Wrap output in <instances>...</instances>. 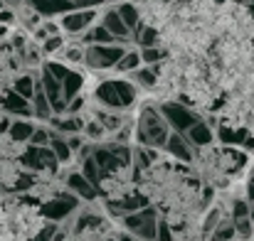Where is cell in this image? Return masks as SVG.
<instances>
[{"label": "cell", "mask_w": 254, "mask_h": 241, "mask_svg": "<svg viewBox=\"0 0 254 241\" xmlns=\"http://www.w3.org/2000/svg\"><path fill=\"white\" fill-rule=\"evenodd\" d=\"M170 136V128L166 123V118L161 116L158 106H151L146 103L138 113V121H136V141L141 148H163L166 141Z\"/></svg>", "instance_id": "6da1fadb"}, {"label": "cell", "mask_w": 254, "mask_h": 241, "mask_svg": "<svg viewBox=\"0 0 254 241\" xmlns=\"http://www.w3.org/2000/svg\"><path fill=\"white\" fill-rule=\"evenodd\" d=\"M158 111H161V116L166 118L168 128H173L170 133H180V136H185L195 123L202 121V116H200L195 108H188V106H183V103H178V101H173V98H166V101L158 106Z\"/></svg>", "instance_id": "7a4b0ae2"}, {"label": "cell", "mask_w": 254, "mask_h": 241, "mask_svg": "<svg viewBox=\"0 0 254 241\" xmlns=\"http://www.w3.org/2000/svg\"><path fill=\"white\" fill-rule=\"evenodd\" d=\"M126 232L138 241H156V229H158V212L153 207H143L133 214H126L124 219Z\"/></svg>", "instance_id": "3957f363"}, {"label": "cell", "mask_w": 254, "mask_h": 241, "mask_svg": "<svg viewBox=\"0 0 254 241\" xmlns=\"http://www.w3.org/2000/svg\"><path fill=\"white\" fill-rule=\"evenodd\" d=\"M128 49H131L128 45H94V47H86L84 64L89 69H96V72L114 69L116 62H119Z\"/></svg>", "instance_id": "277c9868"}, {"label": "cell", "mask_w": 254, "mask_h": 241, "mask_svg": "<svg viewBox=\"0 0 254 241\" xmlns=\"http://www.w3.org/2000/svg\"><path fill=\"white\" fill-rule=\"evenodd\" d=\"M79 207V199L72 194V192H57V194H52L45 204H42V209H40V217L45 219V222H62V219H67L74 209Z\"/></svg>", "instance_id": "5b68a950"}, {"label": "cell", "mask_w": 254, "mask_h": 241, "mask_svg": "<svg viewBox=\"0 0 254 241\" xmlns=\"http://www.w3.org/2000/svg\"><path fill=\"white\" fill-rule=\"evenodd\" d=\"M20 162H22V167H27L32 172H42V170L45 172H57V167H60V162L52 155L50 148H37V145L25 148V153L20 155Z\"/></svg>", "instance_id": "8992f818"}, {"label": "cell", "mask_w": 254, "mask_h": 241, "mask_svg": "<svg viewBox=\"0 0 254 241\" xmlns=\"http://www.w3.org/2000/svg\"><path fill=\"white\" fill-rule=\"evenodd\" d=\"M96 17H99V12H96L94 7L67 12V15H62V20H60V30H64L69 37H82L86 30L96 22Z\"/></svg>", "instance_id": "52a82bcc"}, {"label": "cell", "mask_w": 254, "mask_h": 241, "mask_svg": "<svg viewBox=\"0 0 254 241\" xmlns=\"http://www.w3.org/2000/svg\"><path fill=\"white\" fill-rule=\"evenodd\" d=\"M94 98L104 106V111H111V113H121V111H126L124 103H121V98H119V91H116L114 79L99 81L96 89H94Z\"/></svg>", "instance_id": "ba28073f"}, {"label": "cell", "mask_w": 254, "mask_h": 241, "mask_svg": "<svg viewBox=\"0 0 254 241\" xmlns=\"http://www.w3.org/2000/svg\"><path fill=\"white\" fill-rule=\"evenodd\" d=\"M101 27H104L116 42H121V45H126V42L131 40V32H128V27L124 25V20L119 17L116 7H106V12L101 15Z\"/></svg>", "instance_id": "9c48e42d"}, {"label": "cell", "mask_w": 254, "mask_h": 241, "mask_svg": "<svg viewBox=\"0 0 254 241\" xmlns=\"http://www.w3.org/2000/svg\"><path fill=\"white\" fill-rule=\"evenodd\" d=\"M163 150L168 153L170 158H175V160L180 162H192L195 160V150H192V145L185 141V136H180V133H170L168 141H166V145H163Z\"/></svg>", "instance_id": "30bf717a"}, {"label": "cell", "mask_w": 254, "mask_h": 241, "mask_svg": "<svg viewBox=\"0 0 254 241\" xmlns=\"http://www.w3.org/2000/svg\"><path fill=\"white\" fill-rule=\"evenodd\" d=\"M2 108H5L7 113H12V116H20L22 121L32 116V106H30V101L22 98V96H17L12 89L5 91V96H2Z\"/></svg>", "instance_id": "8fae6325"}, {"label": "cell", "mask_w": 254, "mask_h": 241, "mask_svg": "<svg viewBox=\"0 0 254 241\" xmlns=\"http://www.w3.org/2000/svg\"><path fill=\"white\" fill-rule=\"evenodd\" d=\"M67 190L77 197V199H96V187H91L89 182H86L84 177H82V172H69L67 175Z\"/></svg>", "instance_id": "7c38bea8"}, {"label": "cell", "mask_w": 254, "mask_h": 241, "mask_svg": "<svg viewBox=\"0 0 254 241\" xmlns=\"http://www.w3.org/2000/svg\"><path fill=\"white\" fill-rule=\"evenodd\" d=\"M185 141H188L190 145H195V148H205V145H210V143L215 141V133H212L210 123L200 121V123H195V126L185 133Z\"/></svg>", "instance_id": "4fadbf2b"}, {"label": "cell", "mask_w": 254, "mask_h": 241, "mask_svg": "<svg viewBox=\"0 0 254 241\" xmlns=\"http://www.w3.org/2000/svg\"><path fill=\"white\" fill-rule=\"evenodd\" d=\"M82 89H84V74L72 69V72L67 74V79L62 81V98L69 103V101H74L77 96H82Z\"/></svg>", "instance_id": "5bb4252c"}, {"label": "cell", "mask_w": 254, "mask_h": 241, "mask_svg": "<svg viewBox=\"0 0 254 241\" xmlns=\"http://www.w3.org/2000/svg\"><path fill=\"white\" fill-rule=\"evenodd\" d=\"M114 7H116L119 17L124 20V25L128 27V32H133L136 25L141 22V7H138L136 2H131V0H124V2H119V5H114Z\"/></svg>", "instance_id": "9a60e30c"}, {"label": "cell", "mask_w": 254, "mask_h": 241, "mask_svg": "<svg viewBox=\"0 0 254 241\" xmlns=\"http://www.w3.org/2000/svg\"><path fill=\"white\" fill-rule=\"evenodd\" d=\"M84 52L86 47L77 40V42H64V47L57 54H60V62L67 67V64H84Z\"/></svg>", "instance_id": "2e32d148"}, {"label": "cell", "mask_w": 254, "mask_h": 241, "mask_svg": "<svg viewBox=\"0 0 254 241\" xmlns=\"http://www.w3.org/2000/svg\"><path fill=\"white\" fill-rule=\"evenodd\" d=\"M217 136H220V141L225 143V145H230V148H235V145H240L242 148V143L247 141V128H232V126H227V123H222L220 128H217Z\"/></svg>", "instance_id": "e0dca14e"}, {"label": "cell", "mask_w": 254, "mask_h": 241, "mask_svg": "<svg viewBox=\"0 0 254 241\" xmlns=\"http://www.w3.org/2000/svg\"><path fill=\"white\" fill-rule=\"evenodd\" d=\"M35 128H37V126H32L30 121H22V118H20V121H12V123H10L7 136H10L12 143H27V141L32 138Z\"/></svg>", "instance_id": "ac0fdd59"}, {"label": "cell", "mask_w": 254, "mask_h": 241, "mask_svg": "<svg viewBox=\"0 0 254 241\" xmlns=\"http://www.w3.org/2000/svg\"><path fill=\"white\" fill-rule=\"evenodd\" d=\"M138 57H141V64H148V67H161V64H166L168 52H166L161 45H153V47H141Z\"/></svg>", "instance_id": "d6986e66"}, {"label": "cell", "mask_w": 254, "mask_h": 241, "mask_svg": "<svg viewBox=\"0 0 254 241\" xmlns=\"http://www.w3.org/2000/svg\"><path fill=\"white\" fill-rule=\"evenodd\" d=\"M94 121L104 128V133H116L124 126V116L121 113H111V111H104V108L96 111V118Z\"/></svg>", "instance_id": "ffe728a7"}, {"label": "cell", "mask_w": 254, "mask_h": 241, "mask_svg": "<svg viewBox=\"0 0 254 241\" xmlns=\"http://www.w3.org/2000/svg\"><path fill=\"white\" fill-rule=\"evenodd\" d=\"M37 81H40L42 94L47 96V101H50V103H55V101H60V98H62V84H60L57 79H52L45 69H42V77H40Z\"/></svg>", "instance_id": "44dd1931"}, {"label": "cell", "mask_w": 254, "mask_h": 241, "mask_svg": "<svg viewBox=\"0 0 254 241\" xmlns=\"http://www.w3.org/2000/svg\"><path fill=\"white\" fill-rule=\"evenodd\" d=\"M50 150H52V155L57 158V162L62 165V162H69L72 160V150H69V145H67V141L62 138V136H52L50 133V145H47Z\"/></svg>", "instance_id": "7402d4cb"}, {"label": "cell", "mask_w": 254, "mask_h": 241, "mask_svg": "<svg viewBox=\"0 0 254 241\" xmlns=\"http://www.w3.org/2000/svg\"><path fill=\"white\" fill-rule=\"evenodd\" d=\"M136 69H141V57H138L136 49H128V52L116 62V67H114V72H119V74H131V72H136Z\"/></svg>", "instance_id": "603a6c76"}, {"label": "cell", "mask_w": 254, "mask_h": 241, "mask_svg": "<svg viewBox=\"0 0 254 241\" xmlns=\"http://www.w3.org/2000/svg\"><path fill=\"white\" fill-rule=\"evenodd\" d=\"M52 121V126L57 128V131H62V133H72V136H77L82 128H84V121L82 118H77V116H67V118H50Z\"/></svg>", "instance_id": "cb8c5ba5"}, {"label": "cell", "mask_w": 254, "mask_h": 241, "mask_svg": "<svg viewBox=\"0 0 254 241\" xmlns=\"http://www.w3.org/2000/svg\"><path fill=\"white\" fill-rule=\"evenodd\" d=\"M12 91L17 94V96H22V98H32V94H35V77L32 74H22V77H17L15 84H12Z\"/></svg>", "instance_id": "d4e9b609"}, {"label": "cell", "mask_w": 254, "mask_h": 241, "mask_svg": "<svg viewBox=\"0 0 254 241\" xmlns=\"http://www.w3.org/2000/svg\"><path fill=\"white\" fill-rule=\"evenodd\" d=\"M42 69H45V72H47V74H50L52 79L60 81V84L67 79V74L72 72L69 67H64V64H62V62H57V59H47V62L42 64Z\"/></svg>", "instance_id": "484cf974"}, {"label": "cell", "mask_w": 254, "mask_h": 241, "mask_svg": "<svg viewBox=\"0 0 254 241\" xmlns=\"http://www.w3.org/2000/svg\"><path fill=\"white\" fill-rule=\"evenodd\" d=\"M235 237V227H232V222L230 219H220V224L212 229V234H210V241H230Z\"/></svg>", "instance_id": "4316f807"}, {"label": "cell", "mask_w": 254, "mask_h": 241, "mask_svg": "<svg viewBox=\"0 0 254 241\" xmlns=\"http://www.w3.org/2000/svg\"><path fill=\"white\" fill-rule=\"evenodd\" d=\"M64 42H67V40H64L62 35L47 37V40L42 42V54H45V57H52V54H57V52H60V49L64 47Z\"/></svg>", "instance_id": "83f0119b"}, {"label": "cell", "mask_w": 254, "mask_h": 241, "mask_svg": "<svg viewBox=\"0 0 254 241\" xmlns=\"http://www.w3.org/2000/svg\"><path fill=\"white\" fill-rule=\"evenodd\" d=\"M30 145L47 148V145H50V131H45V128H35V133H32V138H30Z\"/></svg>", "instance_id": "f1b7e54d"}, {"label": "cell", "mask_w": 254, "mask_h": 241, "mask_svg": "<svg viewBox=\"0 0 254 241\" xmlns=\"http://www.w3.org/2000/svg\"><path fill=\"white\" fill-rule=\"evenodd\" d=\"M156 241H173L170 222H166V219H158V229H156Z\"/></svg>", "instance_id": "f546056e"}, {"label": "cell", "mask_w": 254, "mask_h": 241, "mask_svg": "<svg viewBox=\"0 0 254 241\" xmlns=\"http://www.w3.org/2000/svg\"><path fill=\"white\" fill-rule=\"evenodd\" d=\"M220 219H222V212L215 207V209H212V212L205 217V224H202V227H205V232H207V234H212V229L220 224Z\"/></svg>", "instance_id": "4dcf8cb0"}, {"label": "cell", "mask_w": 254, "mask_h": 241, "mask_svg": "<svg viewBox=\"0 0 254 241\" xmlns=\"http://www.w3.org/2000/svg\"><path fill=\"white\" fill-rule=\"evenodd\" d=\"M84 131H86V136H89V138H94V141H99V138H104V136H106V133H104V128H101L96 121H86Z\"/></svg>", "instance_id": "1f68e13d"}, {"label": "cell", "mask_w": 254, "mask_h": 241, "mask_svg": "<svg viewBox=\"0 0 254 241\" xmlns=\"http://www.w3.org/2000/svg\"><path fill=\"white\" fill-rule=\"evenodd\" d=\"M15 17H17V15H15V10H10V7L0 10V25H5V27H7V25H12V22H15Z\"/></svg>", "instance_id": "d6a6232c"}, {"label": "cell", "mask_w": 254, "mask_h": 241, "mask_svg": "<svg viewBox=\"0 0 254 241\" xmlns=\"http://www.w3.org/2000/svg\"><path fill=\"white\" fill-rule=\"evenodd\" d=\"M67 145H69V150L74 153V150L82 148V138H79V136H72V138H67Z\"/></svg>", "instance_id": "836d02e7"}, {"label": "cell", "mask_w": 254, "mask_h": 241, "mask_svg": "<svg viewBox=\"0 0 254 241\" xmlns=\"http://www.w3.org/2000/svg\"><path fill=\"white\" fill-rule=\"evenodd\" d=\"M0 2H5V5H10V7H22V5H25V0H0Z\"/></svg>", "instance_id": "e575fe53"}, {"label": "cell", "mask_w": 254, "mask_h": 241, "mask_svg": "<svg viewBox=\"0 0 254 241\" xmlns=\"http://www.w3.org/2000/svg\"><path fill=\"white\" fill-rule=\"evenodd\" d=\"M7 32H10V27H5V25H0V40H2V37H7Z\"/></svg>", "instance_id": "d590c367"}, {"label": "cell", "mask_w": 254, "mask_h": 241, "mask_svg": "<svg viewBox=\"0 0 254 241\" xmlns=\"http://www.w3.org/2000/svg\"><path fill=\"white\" fill-rule=\"evenodd\" d=\"M119 241H138V239H133L131 234H121V237H119Z\"/></svg>", "instance_id": "8d00e7d4"}]
</instances>
